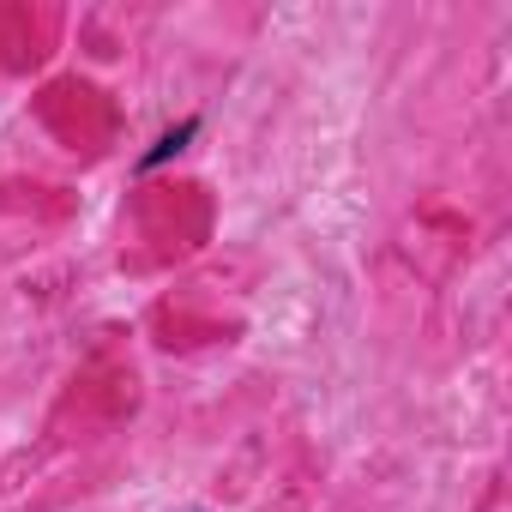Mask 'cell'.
Returning <instances> with one entry per match:
<instances>
[{
    "mask_svg": "<svg viewBox=\"0 0 512 512\" xmlns=\"http://www.w3.org/2000/svg\"><path fill=\"white\" fill-rule=\"evenodd\" d=\"M193 133H199V121H193V115H187V121H175V127H169V133H163V139H157V145H151V151L139 157V169H157V163L181 157V151L193 145Z\"/></svg>",
    "mask_w": 512,
    "mask_h": 512,
    "instance_id": "6da1fadb",
    "label": "cell"
}]
</instances>
